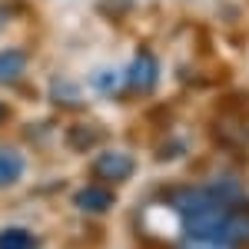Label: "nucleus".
Here are the masks:
<instances>
[{
	"instance_id": "obj_1",
	"label": "nucleus",
	"mask_w": 249,
	"mask_h": 249,
	"mask_svg": "<svg viewBox=\"0 0 249 249\" xmlns=\"http://www.w3.org/2000/svg\"><path fill=\"white\" fill-rule=\"evenodd\" d=\"M166 210L179 223V239L239 246L249 239V196L232 179L173 190Z\"/></svg>"
},
{
	"instance_id": "obj_2",
	"label": "nucleus",
	"mask_w": 249,
	"mask_h": 249,
	"mask_svg": "<svg viewBox=\"0 0 249 249\" xmlns=\"http://www.w3.org/2000/svg\"><path fill=\"white\" fill-rule=\"evenodd\" d=\"M133 170H136L133 156L123 153V150H107L93 160V176L103 183H123V179L133 176Z\"/></svg>"
},
{
	"instance_id": "obj_3",
	"label": "nucleus",
	"mask_w": 249,
	"mask_h": 249,
	"mask_svg": "<svg viewBox=\"0 0 249 249\" xmlns=\"http://www.w3.org/2000/svg\"><path fill=\"white\" fill-rule=\"evenodd\" d=\"M126 83H130V90L136 93H153V87L160 83V63H156L153 53H136V60L130 63V70H126Z\"/></svg>"
},
{
	"instance_id": "obj_4",
	"label": "nucleus",
	"mask_w": 249,
	"mask_h": 249,
	"mask_svg": "<svg viewBox=\"0 0 249 249\" xmlns=\"http://www.w3.org/2000/svg\"><path fill=\"white\" fill-rule=\"evenodd\" d=\"M73 206L80 213H107L113 206V193L103 190V186H87V190H80L73 196Z\"/></svg>"
},
{
	"instance_id": "obj_5",
	"label": "nucleus",
	"mask_w": 249,
	"mask_h": 249,
	"mask_svg": "<svg viewBox=\"0 0 249 249\" xmlns=\"http://www.w3.org/2000/svg\"><path fill=\"white\" fill-rule=\"evenodd\" d=\"M96 143H103V130H100L96 123H77V126H70V130H67V146H70V150H77V153L93 150Z\"/></svg>"
},
{
	"instance_id": "obj_6",
	"label": "nucleus",
	"mask_w": 249,
	"mask_h": 249,
	"mask_svg": "<svg viewBox=\"0 0 249 249\" xmlns=\"http://www.w3.org/2000/svg\"><path fill=\"white\" fill-rule=\"evenodd\" d=\"M23 170H27L23 156L17 150H10V146H0V190L14 186L20 176H23Z\"/></svg>"
},
{
	"instance_id": "obj_7",
	"label": "nucleus",
	"mask_w": 249,
	"mask_h": 249,
	"mask_svg": "<svg viewBox=\"0 0 249 249\" xmlns=\"http://www.w3.org/2000/svg\"><path fill=\"white\" fill-rule=\"evenodd\" d=\"M0 249H40V239L23 226H7L0 230Z\"/></svg>"
},
{
	"instance_id": "obj_8",
	"label": "nucleus",
	"mask_w": 249,
	"mask_h": 249,
	"mask_svg": "<svg viewBox=\"0 0 249 249\" xmlns=\"http://www.w3.org/2000/svg\"><path fill=\"white\" fill-rule=\"evenodd\" d=\"M27 70V53L20 50H3L0 53V83H14Z\"/></svg>"
},
{
	"instance_id": "obj_9",
	"label": "nucleus",
	"mask_w": 249,
	"mask_h": 249,
	"mask_svg": "<svg viewBox=\"0 0 249 249\" xmlns=\"http://www.w3.org/2000/svg\"><path fill=\"white\" fill-rule=\"evenodd\" d=\"M120 73L116 70H100V73H93V87L100 90V93H113V90H120Z\"/></svg>"
},
{
	"instance_id": "obj_10",
	"label": "nucleus",
	"mask_w": 249,
	"mask_h": 249,
	"mask_svg": "<svg viewBox=\"0 0 249 249\" xmlns=\"http://www.w3.org/2000/svg\"><path fill=\"white\" fill-rule=\"evenodd\" d=\"M53 96H57V103H63V107H77L80 103V90L73 87V83H53Z\"/></svg>"
},
{
	"instance_id": "obj_11",
	"label": "nucleus",
	"mask_w": 249,
	"mask_h": 249,
	"mask_svg": "<svg viewBox=\"0 0 249 249\" xmlns=\"http://www.w3.org/2000/svg\"><path fill=\"white\" fill-rule=\"evenodd\" d=\"M179 249H232L223 243H203V239H179Z\"/></svg>"
},
{
	"instance_id": "obj_12",
	"label": "nucleus",
	"mask_w": 249,
	"mask_h": 249,
	"mask_svg": "<svg viewBox=\"0 0 249 249\" xmlns=\"http://www.w3.org/2000/svg\"><path fill=\"white\" fill-rule=\"evenodd\" d=\"M7 23H10V7H7V3H0V30H3Z\"/></svg>"
},
{
	"instance_id": "obj_13",
	"label": "nucleus",
	"mask_w": 249,
	"mask_h": 249,
	"mask_svg": "<svg viewBox=\"0 0 249 249\" xmlns=\"http://www.w3.org/2000/svg\"><path fill=\"white\" fill-rule=\"evenodd\" d=\"M7 116H10V110H7V103H3V100H0V123H3V120H7Z\"/></svg>"
}]
</instances>
